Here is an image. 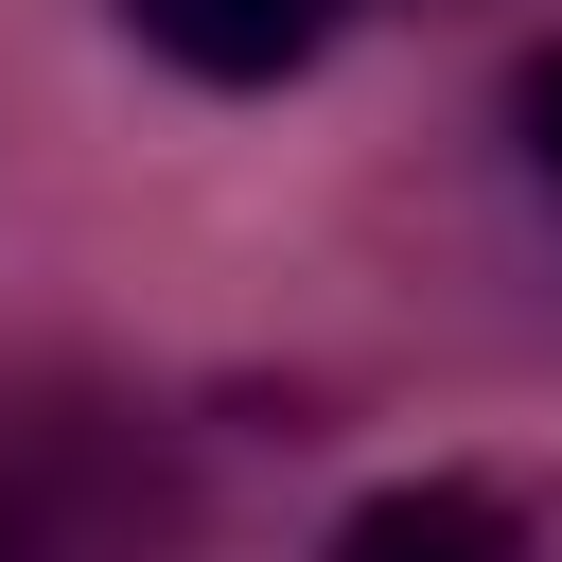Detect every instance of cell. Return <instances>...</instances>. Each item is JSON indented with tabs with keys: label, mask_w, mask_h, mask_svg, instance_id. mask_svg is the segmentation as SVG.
Wrapping results in <instances>:
<instances>
[{
	"label": "cell",
	"mask_w": 562,
	"mask_h": 562,
	"mask_svg": "<svg viewBox=\"0 0 562 562\" xmlns=\"http://www.w3.org/2000/svg\"><path fill=\"white\" fill-rule=\"evenodd\" d=\"M0 562H35V509H18V492H0Z\"/></svg>",
	"instance_id": "277c9868"
},
{
	"label": "cell",
	"mask_w": 562,
	"mask_h": 562,
	"mask_svg": "<svg viewBox=\"0 0 562 562\" xmlns=\"http://www.w3.org/2000/svg\"><path fill=\"white\" fill-rule=\"evenodd\" d=\"M316 562H562V509H527L509 474H386L334 509Z\"/></svg>",
	"instance_id": "6da1fadb"
},
{
	"label": "cell",
	"mask_w": 562,
	"mask_h": 562,
	"mask_svg": "<svg viewBox=\"0 0 562 562\" xmlns=\"http://www.w3.org/2000/svg\"><path fill=\"white\" fill-rule=\"evenodd\" d=\"M123 35L158 70H193V88H299L351 35V0H123Z\"/></svg>",
	"instance_id": "7a4b0ae2"
},
{
	"label": "cell",
	"mask_w": 562,
	"mask_h": 562,
	"mask_svg": "<svg viewBox=\"0 0 562 562\" xmlns=\"http://www.w3.org/2000/svg\"><path fill=\"white\" fill-rule=\"evenodd\" d=\"M509 123H527V158H544V176H562V35H544V53H527V70H509Z\"/></svg>",
	"instance_id": "3957f363"
}]
</instances>
